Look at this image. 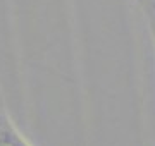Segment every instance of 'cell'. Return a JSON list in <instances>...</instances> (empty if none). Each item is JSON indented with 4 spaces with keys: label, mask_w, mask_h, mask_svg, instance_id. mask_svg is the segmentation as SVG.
Returning a JSON list of instances; mask_svg holds the SVG:
<instances>
[{
    "label": "cell",
    "mask_w": 155,
    "mask_h": 146,
    "mask_svg": "<svg viewBox=\"0 0 155 146\" xmlns=\"http://www.w3.org/2000/svg\"><path fill=\"white\" fill-rule=\"evenodd\" d=\"M0 146H33L14 124L7 110L2 90H0Z\"/></svg>",
    "instance_id": "obj_1"
},
{
    "label": "cell",
    "mask_w": 155,
    "mask_h": 146,
    "mask_svg": "<svg viewBox=\"0 0 155 146\" xmlns=\"http://www.w3.org/2000/svg\"><path fill=\"white\" fill-rule=\"evenodd\" d=\"M141 7H143V12H145V17L148 21V28H150V33L153 36V43H155V0H138Z\"/></svg>",
    "instance_id": "obj_2"
}]
</instances>
